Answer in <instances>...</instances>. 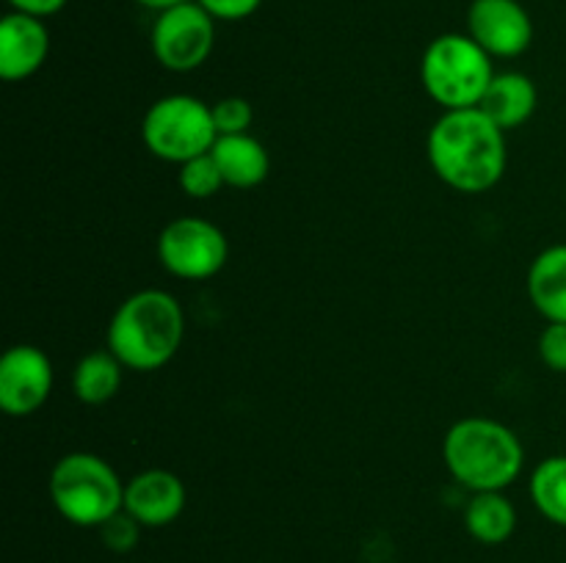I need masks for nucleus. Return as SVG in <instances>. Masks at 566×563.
<instances>
[{
	"instance_id": "nucleus-6",
	"label": "nucleus",
	"mask_w": 566,
	"mask_h": 563,
	"mask_svg": "<svg viewBox=\"0 0 566 563\" xmlns=\"http://www.w3.org/2000/svg\"><path fill=\"white\" fill-rule=\"evenodd\" d=\"M142 138L155 158L180 166L199 155H208L219 132L208 103L191 94H169L147 108Z\"/></svg>"
},
{
	"instance_id": "nucleus-9",
	"label": "nucleus",
	"mask_w": 566,
	"mask_h": 563,
	"mask_svg": "<svg viewBox=\"0 0 566 563\" xmlns=\"http://www.w3.org/2000/svg\"><path fill=\"white\" fill-rule=\"evenodd\" d=\"M53 392V364L36 346H11L0 359V408L9 417H28Z\"/></svg>"
},
{
	"instance_id": "nucleus-4",
	"label": "nucleus",
	"mask_w": 566,
	"mask_h": 563,
	"mask_svg": "<svg viewBox=\"0 0 566 563\" xmlns=\"http://www.w3.org/2000/svg\"><path fill=\"white\" fill-rule=\"evenodd\" d=\"M492 77V55L470 33H442L420 59V83L442 110L479 108Z\"/></svg>"
},
{
	"instance_id": "nucleus-10",
	"label": "nucleus",
	"mask_w": 566,
	"mask_h": 563,
	"mask_svg": "<svg viewBox=\"0 0 566 563\" xmlns=\"http://www.w3.org/2000/svg\"><path fill=\"white\" fill-rule=\"evenodd\" d=\"M468 33L492 59H517L534 42V22L520 0H473Z\"/></svg>"
},
{
	"instance_id": "nucleus-22",
	"label": "nucleus",
	"mask_w": 566,
	"mask_h": 563,
	"mask_svg": "<svg viewBox=\"0 0 566 563\" xmlns=\"http://www.w3.org/2000/svg\"><path fill=\"white\" fill-rule=\"evenodd\" d=\"M539 357L556 373H566V323H547L539 334Z\"/></svg>"
},
{
	"instance_id": "nucleus-15",
	"label": "nucleus",
	"mask_w": 566,
	"mask_h": 563,
	"mask_svg": "<svg viewBox=\"0 0 566 563\" xmlns=\"http://www.w3.org/2000/svg\"><path fill=\"white\" fill-rule=\"evenodd\" d=\"M210 155L219 163L224 185L230 188H258L269 177V152L249 132H241V136H219L213 149H210Z\"/></svg>"
},
{
	"instance_id": "nucleus-11",
	"label": "nucleus",
	"mask_w": 566,
	"mask_h": 563,
	"mask_svg": "<svg viewBox=\"0 0 566 563\" xmlns=\"http://www.w3.org/2000/svg\"><path fill=\"white\" fill-rule=\"evenodd\" d=\"M188 502L186 484L169 469H144L125 484V511L142 528H166Z\"/></svg>"
},
{
	"instance_id": "nucleus-13",
	"label": "nucleus",
	"mask_w": 566,
	"mask_h": 563,
	"mask_svg": "<svg viewBox=\"0 0 566 563\" xmlns=\"http://www.w3.org/2000/svg\"><path fill=\"white\" fill-rule=\"evenodd\" d=\"M536 103H539V94H536V83L528 75H523V72H501V75L492 77L479 108L501 130L509 132L514 127H523L534 116Z\"/></svg>"
},
{
	"instance_id": "nucleus-5",
	"label": "nucleus",
	"mask_w": 566,
	"mask_h": 563,
	"mask_svg": "<svg viewBox=\"0 0 566 563\" xmlns=\"http://www.w3.org/2000/svg\"><path fill=\"white\" fill-rule=\"evenodd\" d=\"M50 500L66 522L99 528L125 508V484L105 458L66 453L50 472Z\"/></svg>"
},
{
	"instance_id": "nucleus-19",
	"label": "nucleus",
	"mask_w": 566,
	"mask_h": 563,
	"mask_svg": "<svg viewBox=\"0 0 566 563\" xmlns=\"http://www.w3.org/2000/svg\"><path fill=\"white\" fill-rule=\"evenodd\" d=\"M177 182H180V188L191 199H210L213 193H219L224 188V177H221L219 163H216L210 152L180 163Z\"/></svg>"
},
{
	"instance_id": "nucleus-14",
	"label": "nucleus",
	"mask_w": 566,
	"mask_h": 563,
	"mask_svg": "<svg viewBox=\"0 0 566 563\" xmlns=\"http://www.w3.org/2000/svg\"><path fill=\"white\" fill-rule=\"evenodd\" d=\"M528 296L547 323H566V243L536 254L528 268Z\"/></svg>"
},
{
	"instance_id": "nucleus-20",
	"label": "nucleus",
	"mask_w": 566,
	"mask_h": 563,
	"mask_svg": "<svg viewBox=\"0 0 566 563\" xmlns=\"http://www.w3.org/2000/svg\"><path fill=\"white\" fill-rule=\"evenodd\" d=\"M210 110H213V125L219 136H241V132H249L254 121L252 105L243 97H221L219 103L210 105Z\"/></svg>"
},
{
	"instance_id": "nucleus-16",
	"label": "nucleus",
	"mask_w": 566,
	"mask_h": 563,
	"mask_svg": "<svg viewBox=\"0 0 566 563\" xmlns=\"http://www.w3.org/2000/svg\"><path fill=\"white\" fill-rule=\"evenodd\" d=\"M464 528L481 544H503L517 530V508L503 491H475L464 506Z\"/></svg>"
},
{
	"instance_id": "nucleus-1",
	"label": "nucleus",
	"mask_w": 566,
	"mask_h": 563,
	"mask_svg": "<svg viewBox=\"0 0 566 563\" xmlns=\"http://www.w3.org/2000/svg\"><path fill=\"white\" fill-rule=\"evenodd\" d=\"M426 149L434 174L459 193L490 191L506 171V130L481 108L442 110Z\"/></svg>"
},
{
	"instance_id": "nucleus-18",
	"label": "nucleus",
	"mask_w": 566,
	"mask_h": 563,
	"mask_svg": "<svg viewBox=\"0 0 566 563\" xmlns=\"http://www.w3.org/2000/svg\"><path fill=\"white\" fill-rule=\"evenodd\" d=\"M528 491L547 522L566 528V456H551L536 464Z\"/></svg>"
},
{
	"instance_id": "nucleus-8",
	"label": "nucleus",
	"mask_w": 566,
	"mask_h": 563,
	"mask_svg": "<svg viewBox=\"0 0 566 563\" xmlns=\"http://www.w3.org/2000/svg\"><path fill=\"white\" fill-rule=\"evenodd\" d=\"M216 42V20L197 3L186 0L158 11L149 44L160 66L169 72H193L210 59Z\"/></svg>"
},
{
	"instance_id": "nucleus-24",
	"label": "nucleus",
	"mask_w": 566,
	"mask_h": 563,
	"mask_svg": "<svg viewBox=\"0 0 566 563\" xmlns=\"http://www.w3.org/2000/svg\"><path fill=\"white\" fill-rule=\"evenodd\" d=\"M11 9L22 11V14H31L44 20V17H53L59 14L61 9L66 6V0H9Z\"/></svg>"
},
{
	"instance_id": "nucleus-12",
	"label": "nucleus",
	"mask_w": 566,
	"mask_h": 563,
	"mask_svg": "<svg viewBox=\"0 0 566 563\" xmlns=\"http://www.w3.org/2000/svg\"><path fill=\"white\" fill-rule=\"evenodd\" d=\"M50 53V33L39 17L11 11L0 22V77L9 83L36 75Z\"/></svg>"
},
{
	"instance_id": "nucleus-3",
	"label": "nucleus",
	"mask_w": 566,
	"mask_h": 563,
	"mask_svg": "<svg viewBox=\"0 0 566 563\" xmlns=\"http://www.w3.org/2000/svg\"><path fill=\"white\" fill-rule=\"evenodd\" d=\"M442 461L459 486L475 491H503L520 478L525 450L509 425L490 417H464L442 439Z\"/></svg>"
},
{
	"instance_id": "nucleus-2",
	"label": "nucleus",
	"mask_w": 566,
	"mask_h": 563,
	"mask_svg": "<svg viewBox=\"0 0 566 563\" xmlns=\"http://www.w3.org/2000/svg\"><path fill=\"white\" fill-rule=\"evenodd\" d=\"M186 337L180 301L166 290H138L116 307L108 323V351L125 368L149 373L175 359Z\"/></svg>"
},
{
	"instance_id": "nucleus-17",
	"label": "nucleus",
	"mask_w": 566,
	"mask_h": 563,
	"mask_svg": "<svg viewBox=\"0 0 566 563\" xmlns=\"http://www.w3.org/2000/svg\"><path fill=\"white\" fill-rule=\"evenodd\" d=\"M122 368L125 364L105 348V351H92L75 364L72 373V390L75 397L86 406H103L119 392Z\"/></svg>"
},
{
	"instance_id": "nucleus-23",
	"label": "nucleus",
	"mask_w": 566,
	"mask_h": 563,
	"mask_svg": "<svg viewBox=\"0 0 566 563\" xmlns=\"http://www.w3.org/2000/svg\"><path fill=\"white\" fill-rule=\"evenodd\" d=\"M205 11H208L213 20L221 22H238V20H247L252 17L254 11L260 9L263 0H197Z\"/></svg>"
},
{
	"instance_id": "nucleus-7",
	"label": "nucleus",
	"mask_w": 566,
	"mask_h": 563,
	"mask_svg": "<svg viewBox=\"0 0 566 563\" xmlns=\"http://www.w3.org/2000/svg\"><path fill=\"white\" fill-rule=\"evenodd\" d=\"M158 257L177 279L205 282L227 265L230 243L213 221L199 219V215H180L160 230Z\"/></svg>"
},
{
	"instance_id": "nucleus-25",
	"label": "nucleus",
	"mask_w": 566,
	"mask_h": 563,
	"mask_svg": "<svg viewBox=\"0 0 566 563\" xmlns=\"http://www.w3.org/2000/svg\"><path fill=\"white\" fill-rule=\"evenodd\" d=\"M133 3L144 6V9L164 11V9H171V6H177V3H186V0H133Z\"/></svg>"
},
{
	"instance_id": "nucleus-21",
	"label": "nucleus",
	"mask_w": 566,
	"mask_h": 563,
	"mask_svg": "<svg viewBox=\"0 0 566 563\" xmlns=\"http://www.w3.org/2000/svg\"><path fill=\"white\" fill-rule=\"evenodd\" d=\"M97 530L103 544L108 546L111 552H119V555L122 552H130L133 546L138 544V535H142V524H138L125 508H122L116 517H111L105 524H99Z\"/></svg>"
}]
</instances>
